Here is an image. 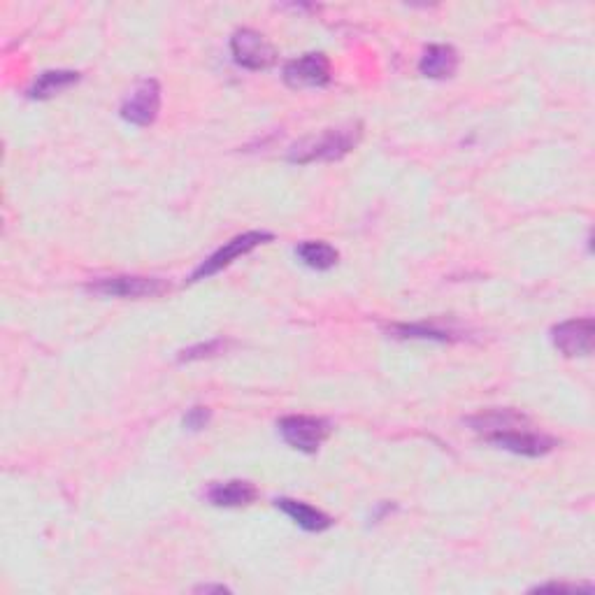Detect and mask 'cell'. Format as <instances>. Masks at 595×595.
I'll return each instance as SVG.
<instances>
[{
  "mask_svg": "<svg viewBox=\"0 0 595 595\" xmlns=\"http://www.w3.org/2000/svg\"><path fill=\"white\" fill-rule=\"evenodd\" d=\"M161 110V84L156 80H140L128 91L121 103V119L133 126H152Z\"/></svg>",
  "mask_w": 595,
  "mask_h": 595,
  "instance_id": "cell-3",
  "label": "cell"
},
{
  "mask_svg": "<svg viewBox=\"0 0 595 595\" xmlns=\"http://www.w3.org/2000/svg\"><path fill=\"white\" fill-rule=\"evenodd\" d=\"M198 591L210 593V591H228V589H226V586H203V589H198Z\"/></svg>",
  "mask_w": 595,
  "mask_h": 595,
  "instance_id": "cell-18",
  "label": "cell"
},
{
  "mask_svg": "<svg viewBox=\"0 0 595 595\" xmlns=\"http://www.w3.org/2000/svg\"><path fill=\"white\" fill-rule=\"evenodd\" d=\"M224 347V342L221 340H214V342H207V344H200V347H191L189 351H182V361H196V358H205V356H212L217 354V351Z\"/></svg>",
  "mask_w": 595,
  "mask_h": 595,
  "instance_id": "cell-16",
  "label": "cell"
},
{
  "mask_svg": "<svg viewBox=\"0 0 595 595\" xmlns=\"http://www.w3.org/2000/svg\"><path fill=\"white\" fill-rule=\"evenodd\" d=\"M593 338L595 324L591 317L563 321V324H558L554 331H551L554 347L561 351L563 356H589L593 351Z\"/></svg>",
  "mask_w": 595,
  "mask_h": 595,
  "instance_id": "cell-9",
  "label": "cell"
},
{
  "mask_svg": "<svg viewBox=\"0 0 595 595\" xmlns=\"http://www.w3.org/2000/svg\"><path fill=\"white\" fill-rule=\"evenodd\" d=\"M279 433L289 447L305 451V454H317L326 437L331 435V424L319 417H284L279 421Z\"/></svg>",
  "mask_w": 595,
  "mask_h": 595,
  "instance_id": "cell-4",
  "label": "cell"
},
{
  "mask_svg": "<svg viewBox=\"0 0 595 595\" xmlns=\"http://www.w3.org/2000/svg\"><path fill=\"white\" fill-rule=\"evenodd\" d=\"M363 135V126L354 124H344L338 128H328L321 135H312V138L300 140L298 145L291 147L289 152V161L291 163H317V161H340L342 156H347L351 149L358 145Z\"/></svg>",
  "mask_w": 595,
  "mask_h": 595,
  "instance_id": "cell-2",
  "label": "cell"
},
{
  "mask_svg": "<svg viewBox=\"0 0 595 595\" xmlns=\"http://www.w3.org/2000/svg\"><path fill=\"white\" fill-rule=\"evenodd\" d=\"M458 54L449 45H430L419 61V73L430 80H447L456 73Z\"/></svg>",
  "mask_w": 595,
  "mask_h": 595,
  "instance_id": "cell-11",
  "label": "cell"
},
{
  "mask_svg": "<svg viewBox=\"0 0 595 595\" xmlns=\"http://www.w3.org/2000/svg\"><path fill=\"white\" fill-rule=\"evenodd\" d=\"M77 80H80V75L73 73V70H47V73H42L31 89H28V98L47 100L56 96V93H61L63 89H68V86L77 84Z\"/></svg>",
  "mask_w": 595,
  "mask_h": 595,
  "instance_id": "cell-13",
  "label": "cell"
},
{
  "mask_svg": "<svg viewBox=\"0 0 595 595\" xmlns=\"http://www.w3.org/2000/svg\"><path fill=\"white\" fill-rule=\"evenodd\" d=\"M296 256L307 265V268L331 270L333 265L338 263L340 252L333 245H328V242L310 240V242H303V245H298Z\"/></svg>",
  "mask_w": 595,
  "mask_h": 595,
  "instance_id": "cell-14",
  "label": "cell"
},
{
  "mask_svg": "<svg viewBox=\"0 0 595 595\" xmlns=\"http://www.w3.org/2000/svg\"><path fill=\"white\" fill-rule=\"evenodd\" d=\"M210 410L207 407H193L189 414L184 417V426L189 430H203L207 424H210Z\"/></svg>",
  "mask_w": 595,
  "mask_h": 595,
  "instance_id": "cell-17",
  "label": "cell"
},
{
  "mask_svg": "<svg viewBox=\"0 0 595 595\" xmlns=\"http://www.w3.org/2000/svg\"><path fill=\"white\" fill-rule=\"evenodd\" d=\"M272 240V233H265V231H249V233H242L238 238H233L231 242H226L224 247L217 249L207 261H203L196 268V272L191 275V282H200V279H207L212 275H217L219 270H224L231 265L235 258L245 256L252 252V249L261 247L263 242H270Z\"/></svg>",
  "mask_w": 595,
  "mask_h": 595,
  "instance_id": "cell-5",
  "label": "cell"
},
{
  "mask_svg": "<svg viewBox=\"0 0 595 595\" xmlns=\"http://www.w3.org/2000/svg\"><path fill=\"white\" fill-rule=\"evenodd\" d=\"M470 426L475 433L484 437L486 442L496 444L500 449L512 451L519 456H544L556 447L554 437L537 433L523 414L514 410H493L482 412L470 419Z\"/></svg>",
  "mask_w": 595,
  "mask_h": 595,
  "instance_id": "cell-1",
  "label": "cell"
},
{
  "mask_svg": "<svg viewBox=\"0 0 595 595\" xmlns=\"http://www.w3.org/2000/svg\"><path fill=\"white\" fill-rule=\"evenodd\" d=\"M168 289L170 286L156 277H107L89 284V291L112 298H152Z\"/></svg>",
  "mask_w": 595,
  "mask_h": 595,
  "instance_id": "cell-7",
  "label": "cell"
},
{
  "mask_svg": "<svg viewBox=\"0 0 595 595\" xmlns=\"http://www.w3.org/2000/svg\"><path fill=\"white\" fill-rule=\"evenodd\" d=\"M231 52L238 66L247 70H268L277 61L275 47L252 28H240L231 38Z\"/></svg>",
  "mask_w": 595,
  "mask_h": 595,
  "instance_id": "cell-6",
  "label": "cell"
},
{
  "mask_svg": "<svg viewBox=\"0 0 595 595\" xmlns=\"http://www.w3.org/2000/svg\"><path fill=\"white\" fill-rule=\"evenodd\" d=\"M256 496V486L252 482H245V479H231V482L214 484L207 491V500L214 507H247L254 503Z\"/></svg>",
  "mask_w": 595,
  "mask_h": 595,
  "instance_id": "cell-10",
  "label": "cell"
},
{
  "mask_svg": "<svg viewBox=\"0 0 595 595\" xmlns=\"http://www.w3.org/2000/svg\"><path fill=\"white\" fill-rule=\"evenodd\" d=\"M277 507L286 516H291V519L296 521L300 528L307 530V533H321V530H328L333 526V519L326 512H321V510H317V507H312L307 503H300V500L279 498Z\"/></svg>",
  "mask_w": 595,
  "mask_h": 595,
  "instance_id": "cell-12",
  "label": "cell"
},
{
  "mask_svg": "<svg viewBox=\"0 0 595 595\" xmlns=\"http://www.w3.org/2000/svg\"><path fill=\"white\" fill-rule=\"evenodd\" d=\"M284 82L291 89H312L331 82V61L326 54H305L284 66Z\"/></svg>",
  "mask_w": 595,
  "mask_h": 595,
  "instance_id": "cell-8",
  "label": "cell"
},
{
  "mask_svg": "<svg viewBox=\"0 0 595 595\" xmlns=\"http://www.w3.org/2000/svg\"><path fill=\"white\" fill-rule=\"evenodd\" d=\"M393 333H398V338H424V340H449V333L435 331V328L424 326H393Z\"/></svg>",
  "mask_w": 595,
  "mask_h": 595,
  "instance_id": "cell-15",
  "label": "cell"
}]
</instances>
